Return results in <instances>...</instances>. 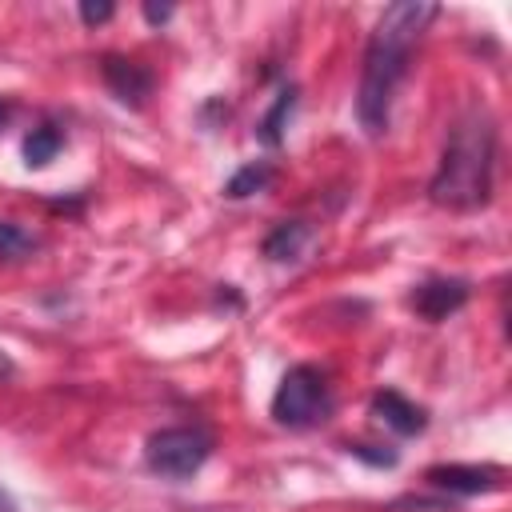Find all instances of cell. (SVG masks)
I'll return each instance as SVG.
<instances>
[{
  "mask_svg": "<svg viewBox=\"0 0 512 512\" xmlns=\"http://www.w3.org/2000/svg\"><path fill=\"white\" fill-rule=\"evenodd\" d=\"M372 444H348V452L352 456H360V460H368V464H376V468H392L396 464V452H368Z\"/></svg>",
  "mask_w": 512,
  "mask_h": 512,
  "instance_id": "15",
  "label": "cell"
},
{
  "mask_svg": "<svg viewBox=\"0 0 512 512\" xmlns=\"http://www.w3.org/2000/svg\"><path fill=\"white\" fill-rule=\"evenodd\" d=\"M268 184H272V168H268L264 160H256V164H244V168L224 184V196H228V200H244V196L264 192Z\"/></svg>",
  "mask_w": 512,
  "mask_h": 512,
  "instance_id": "12",
  "label": "cell"
},
{
  "mask_svg": "<svg viewBox=\"0 0 512 512\" xmlns=\"http://www.w3.org/2000/svg\"><path fill=\"white\" fill-rule=\"evenodd\" d=\"M208 456H212V436L204 428H192V424L160 428L144 444L148 468L156 476H164V480H188V476H196Z\"/></svg>",
  "mask_w": 512,
  "mask_h": 512,
  "instance_id": "4",
  "label": "cell"
},
{
  "mask_svg": "<svg viewBox=\"0 0 512 512\" xmlns=\"http://www.w3.org/2000/svg\"><path fill=\"white\" fill-rule=\"evenodd\" d=\"M332 416V388L316 364H296L272 392V420L284 428H316Z\"/></svg>",
  "mask_w": 512,
  "mask_h": 512,
  "instance_id": "3",
  "label": "cell"
},
{
  "mask_svg": "<svg viewBox=\"0 0 512 512\" xmlns=\"http://www.w3.org/2000/svg\"><path fill=\"white\" fill-rule=\"evenodd\" d=\"M464 304H468V280H456V276H436V280H424L412 288V308L432 324L448 320Z\"/></svg>",
  "mask_w": 512,
  "mask_h": 512,
  "instance_id": "7",
  "label": "cell"
},
{
  "mask_svg": "<svg viewBox=\"0 0 512 512\" xmlns=\"http://www.w3.org/2000/svg\"><path fill=\"white\" fill-rule=\"evenodd\" d=\"M4 120H8V104L0 100V124H4Z\"/></svg>",
  "mask_w": 512,
  "mask_h": 512,
  "instance_id": "18",
  "label": "cell"
},
{
  "mask_svg": "<svg viewBox=\"0 0 512 512\" xmlns=\"http://www.w3.org/2000/svg\"><path fill=\"white\" fill-rule=\"evenodd\" d=\"M112 12H116V8H112L108 0H100V4L84 0V4H80V20H84V24H104V20H112Z\"/></svg>",
  "mask_w": 512,
  "mask_h": 512,
  "instance_id": "14",
  "label": "cell"
},
{
  "mask_svg": "<svg viewBox=\"0 0 512 512\" xmlns=\"http://www.w3.org/2000/svg\"><path fill=\"white\" fill-rule=\"evenodd\" d=\"M424 480L432 488L452 492V496H480V492H496L504 484V468H492V464H432L424 472Z\"/></svg>",
  "mask_w": 512,
  "mask_h": 512,
  "instance_id": "5",
  "label": "cell"
},
{
  "mask_svg": "<svg viewBox=\"0 0 512 512\" xmlns=\"http://www.w3.org/2000/svg\"><path fill=\"white\" fill-rule=\"evenodd\" d=\"M436 12L440 8L428 4V0H400V4L384 8V16L376 20V28L368 36V48H364L360 92H356V116H360V128L368 136L388 132L396 88L404 84L412 48L420 44V36L436 20Z\"/></svg>",
  "mask_w": 512,
  "mask_h": 512,
  "instance_id": "1",
  "label": "cell"
},
{
  "mask_svg": "<svg viewBox=\"0 0 512 512\" xmlns=\"http://www.w3.org/2000/svg\"><path fill=\"white\" fill-rule=\"evenodd\" d=\"M0 512H16V500L8 496V488L0 484Z\"/></svg>",
  "mask_w": 512,
  "mask_h": 512,
  "instance_id": "17",
  "label": "cell"
},
{
  "mask_svg": "<svg viewBox=\"0 0 512 512\" xmlns=\"http://www.w3.org/2000/svg\"><path fill=\"white\" fill-rule=\"evenodd\" d=\"M492 172H496V120L488 116V108H468L448 132L428 196L440 208L476 212L492 200Z\"/></svg>",
  "mask_w": 512,
  "mask_h": 512,
  "instance_id": "2",
  "label": "cell"
},
{
  "mask_svg": "<svg viewBox=\"0 0 512 512\" xmlns=\"http://www.w3.org/2000/svg\"><path fill=\"white\" fill-rule=\"evenodd\" d=\"M172 16V4H144V20L148 24H164Z\"/></svg>",
  "mask_w": 512,
  "mask_h": 512,
  "instance_id": "16",
  "label": "cell"
},
{
  "mask_svg": "<svg viewBox=\"0 0 512 512\" xmlns=\"http://www.w3.org/2000/svg\"><path fill=\"white\" fill-rule=\"evenodd\" d=\"M372 416H376L384 428L400 432V436H416V432H424V424H428L424 408L412 404L408 396H400L396 388H384V392L372 396Z\"/></svg>",
  "mask_w": 512,
  "mask_h": 512,
  "instance_id": "8",
  "label": "cell"
},
{
  "mask_svg": "<svg viewBox=\"0 0 512 512\" xmlns=\"http://www.w3.org/2000/svg\"><path fill=\"white\" fill-rule=\"evenodd\" d=\"M292 108H296V88L288 84V88H284V92L276 96V104L268 108V116H264V120L256 124V128H260L256 136H260V140H264L268 148H276V144L284 140V124H288V116H292Z\"/></svg>",
  "mask_w": 512,
  "mask_h": 512,
  "instance_id": "11",
  "label": "cell"
},
{
  "mask_svg": "<svg viewBox=\"0 0 512 512\" xmlns=\"http://www.w3.org/2000/svg\"><path fill=\"white\" fill-rule=\"evenodd\" d=\"M36 248V236L24 232L16 220H0V260H20Z\"/></svg>",
  "mask_w": 512,
  "mask_h": 512,
  "instance_id": "13",
  "label": "cell"
},
{
  "mask_svg": "<svg viewBox=\"0 0 512 512\" xmlns=\"http://www.w3.org/2000/svg\"><path fill=\"white\" fill-rule=\"evenodd\" d=\"M308 224L304 220H288V224H276V232L264 240V256L268 260H296L308 244Z\"/></svg>",
  "mask_w": 512,
  "mask_h": 512,
  "instance_id": "9",
  "label": "cell"
},
{
  "mask_svg": "<svg viewBox=\"0 0 512 512\" xmlns=\"http://www.w3.org/2000/svg\"><path fill=\"white\" fill-rule=\"evenodd\" d=\"M60 144H64L60 128H52V124L32 128V132L24 136V164H28V168H44V164H52L56 152H60Z\"/></svg>",
  "mask_w": 512,
  "mask_h": 512,
  "instance_id": "10",
  "label": "cell"
},
{
  "mask_svg": "<svg viewBox=\"0 0 512 512\" xmlns=\"http://www.w3.org/2000/svg\"><path fill=\"white\" fill-rule=\"evenodd\" d=\"M100 72H104V84L112 88V96L128 108H144V100L156 88V76L140 60H128V56H104Z\"/></svg>",
  "mask_w": 512,
  "mask_h": 512,
  "instance_id": "6",
  "label": "cell"
}]
</instances>
